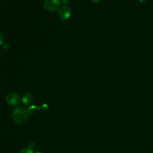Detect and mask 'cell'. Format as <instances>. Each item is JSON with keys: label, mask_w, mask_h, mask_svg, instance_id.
Here are the masks:
<instances>
[{"label": "cell", "mask_w": 153, "mask_h": 153, "mask_svg": "<svg viewBox=\"0 0 153 153\" xmlns=\"http://www.w3.org/2000/svg\"><path fill=\"white\" fill-rule=\"evenodd\" d=\"M4 42V35L2 32H0V45H2Z\"/></svg>", "instance_id": "obj_8"}, {"label": "cell", "mask_w": 153, "mask_h": 153, "mask_svg": "<svg viewBox=\"0 0 153 153\" xmlns=\"http://www.w3.org/2000/svg\"><path fill=\"white\" fill-rule=\"evenodd\" d=\"M27 112L25 108L17 106L12 112V118L16 123L24 124L27 122L29 118Z\"/></svg>", "instance_id": "obj_1"}, {"label": "cell", "mask_w": 153, "mask_h": 153, "mask_svg": "<svg viewBox=\"0 0 153 153\" xmlns=\"http://www.w3.org/2000/svg\"><path fill=\"white\" fill-rule=\"evenodd\" d=\"M20 153H34V152L33 150L31 148H25L20 151Z\"/></svg>", "instance_id": "obj_7"}, {"label": "cell", "mask_w": 153, "mask_h": 153, "mask_svg": "<svg viewBox=\"0 0 153 153\" xmlns=\"http://www.w3.org/2000/svg\"><path fill=\"white\" fill-rule=\"evenodd\" d=\"M20 97L16 93H11L6 96V102L10 106H17L21 102Z\"/></svg>", "instance_id": "obj_3"}, {"label": "cell", "mask_w": 153, "mask_h": 153, "mask_svg": "<svg viewBox=\"0 0 153 153\" xmlns=\"http://www.w3.org/2000/svg\"><path fill=\"white\" fill-rule=\"evenodd\" d=\"M60 0H45L43 4L44 9L50 13L54 12L60 8Z\"/></svg>", "instance_id": "obj_2"}, {"label": "cell", "mask_w": 153, "mask_h": 153, "mask_svg": "<svg viewBox=\"0 0 153 153\" xmlns=\"http://www.w3.org/2000/svg\"><path fill=\"white\" fill-rule=\"evenodd\" d=\"M35 142L34 141L30 142V143L29 144V148L32 149V148H33L35 147Z\"/></svg>", "instance_id": "obj_9"}, {"label": "cell", "mask_w": 153, "mask_h": 153, "mask_svg": "<svg viewBox=\"0 0 153 153\" xmlns=\"http://www.w3.org/2000/svg\"><path fill=\"white\" fill-rule=\"evenodd\" d=\"M33 100H34L33 96L29 93H25L22 98V102L25 106L30 105L33 103Z\"/></svg>", "instance_id": "obj_5"}, {"label": "cell", "mask_w": 153, "mask_h": 153, "mask_svg": "<svg viewBox=\"0 0 153 153\" xmlns=\"http://www.w3.org/2000/svg\"><path fill=\"white\" fill-rule=\"evenodd\" d=\"M100 1H101V0H91V1L93 3H94V4L99 3Z\"/></svg>", "instance_id": "obj_10"}, {"label": "cell", "mask_w": 153, "mask_h": 153, "mask_svg": "<svg viewBox=\"0 0 153 153\" xmlns=\"http://www.w3.org/2000/svg\"><path fill=\"white\" fill-rule=\"evenodd\" d=\"M140 2H142V3H145L146 1H147V0H139Z\"/></svg>", "instance_id": "obj_12"}, {"label": "cell", "mask_w": 153, "mask_h": 153, "mask_svg": "<svg viewBox=\"0 0 153 153\" xmlns=\"http://www.w3.org/2000/svg\"><path fill=\"white\" fill-rule=\"evenodd\" d=\"M69 0H62L63 4H68V3H69Z\"/></svg>", "instance_id": "obj_11"}, {"label": "cell", "mask_w": 153, "mask_h": 153, "mask_svg": "<svg viewBox=\"0 0 153 153\" xmlns=\"http://www.w3.org/2000/svg\"><path fill=\"white\" fill-rule=\"evenodd\" d=\"M39 110H40V108L39 106L32 105L29 107L27 112L29 114L31 115H36L39 112Z\"/></svg>", "instance_id": "obj_6"}, {"label": "cell", "mask_w": 153, "mask_h": 153, "mask_svg": "<svg viewBox=\"0 0 153 153\" xmlns=\"http://www.w3.org/2000/svg\"><path fill=\"white\" fill-rule=\"evenodd\" d=\"M72 11L69 7L65 5L59 9L58 15L59 18L62 20H67L71 16Z\"/></svg>", "instance_id": "obj_4"}, {"label": "cell", "mask_w": 153, "mask_h": 153, "mask_svg": "<svg viewBox=\"0 0 153 153\" xmlns=\"http://www.w3.org/2000/svg\"><path fill=\"white\" fill-rule=\"evenodd\" d=\"M35 153H42V152H40V151H37V152H36Z\"/></svg>", "instance_id": "obj_13"}]
</instances>
